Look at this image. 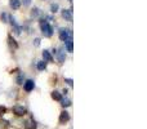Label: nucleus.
Wrapping results in <instances>:
<instances>
[{
	"instance_id": "19",
	"label": "nucleus",
	"mask_w": 147,
	"mask_h": 129,
	"mask_svg": "<svg viewBox=\"0 0 147 129\" xmlns=\"http://www.w3.org/2000/svg\"><path fill=\"white\" fill-rule=\"evenodd\" d=\"M5 112H7V109H5V107H3V106H0V118L4 116Z\"/></svg>"
},
{
	"instance_id": "20",
	"label": "nucleus",
	"mask_w": 147,
	"mask_h": 129,
	"mask_svg": "<svg viewBox=\"0 0 147 129\" xmlns=\"http://www.w3.org/2000/svg\"><path fill=\"white\" fill-rule=\"evenodd\" d=\"M0 124H1V128H7L8 125H9V122H7V120H1Z\"/></svg>"
},
{
	"instance_id": "18",
	"label": "nucleus",
	"mask_w": 147,
	"mask_h": 129,
	"mask_svg": "<svg viewBox=\"0 0 147 129\" xmlns=\"http://www.w3.org/2000/svg\"><path fill=\"white\" fill-rule=\"evenodd\" d=\"M31 16H32V17H38V16H39V9H38V8L32 9V12H31Z\"/></svg>"
},
{
	"instance_id": "3",
	"label": "nucleus",
	"mask_w": 147,
	"mask_h": 129,
	"mask_svg": "<svg viewBox=\"0 0 147 129\" xmlns=\"http://www.w3.org/2000/svg\"><path fill=\"white\" fill-rule=\"evenodd\" d=\"M13 112H14V115H17V116H23V115H26V107L21 106V105H16V106L13 107Z\"/></svg>"
},
{
	"instance_id": "13",
	"label": "nucleus",
	"mask_w": 147,
	"mask_h": 129,
	"mask_svg": "<svg viewBox=\"0 0 147 129\" xmlns=\"http://www.w3.org/2000/svg\"><path fill=\"white\" fill-rule=\"evenodd\" d=\"M47 68V63L44 61H39L38 62V70L39 71H44Z\"/></svg>"
},
{
	"instance_id": "21",
	"label": "nucleus",
	"mask_w": 147,
	"mask_h": 129,
	"mask_svg": "<svg viewBox=\"0 0 147 129\" xmlns=\"http://www.w3.org/2000/svg\"><path fill=\"white\" fill-rule=\"evenodd\" d=\"M7 17H8V16L5 14V13H1V21H3V22H7Z\"/></svg>"
},
{
	"instance_id": "6",
	"label": "nucleus",
	"mask_w": 147,
	"mask_h": 129,
	"mask_svg": "<svg viewBox=\"0 0 147 129\" xmlns=\"http://www.w3.org/2000/svg\"><path fill=\"white\" fill-rule=\"evenodd\" d=\"M62 17H63L66 21L71 22L72 21V10L71 9H63L62 10Z\"/></svg>"
},
{
	"instance_id": "15",
	"label": "nucleus",
	"mask_w": 147,
	"mask_h": 129,
	"mask_svg": "<svg viewBox=\"0 0 147 129\" xmlns=\"http://www.w3.org/2000/svg\"><path fill=\"white\" fill-rule=\"evenodd\" d=\"M66 48H67V52H72V40L69 39L66 41Z\"/></svg>"
},
{
	"instance_id": "2",
	"label": "nucleus",
	"mask_w": 147,
	"mask_h": 129,
	"mask_svg": "<svg viewBox=\"0 0 147 129\" xmlns=\"http://www.w3.org/2000/svg\"><path fill=\"white\" fill-rule=\"evenodd\" d=\"M71 31L66 30V28H59V39L62 41H67L69 40V36H71Z\"/></svg>"
},
{
	"instance_id": "4",
	"label": "nucleus",
	"mask_w": 147,
	"mask_h": 129,
	"mask_svg": "<svg viewBox=\"0 0 147 129\" xmlns=\"http://www.w3.org/2000/svg\"><path fill=\"white\" fill-rule=\"evenodd\" d=\"M23 88H25V91H26V92H31V91H34V88H35V81L31 80V79L26 80V83H23Z\"/></svg>"
},
{
	"instance_id": "23",
	"label": "nucleus",
	"mask_w": 147,
	"mask_h": 129,
	"mask_svg": "<svg viewBox=\"0 0 147 129\" xmlns=\"http://www.w3.org/2000/svg\"><path fill=\"white\" fill-rule=\"evenodd\" d=\"M65 81H66V83H67V84H69V85H72V84H74L72 79H65Z\"/></svg>"
},
{
	"instance_id": "11",
	"label": "nucleus",
	"mask_w": 147,
	"mask_h": 129,
	"mask_svg": "<svg viewBox=\"0 0 147 129\" xmlns=\"http://www.w3.org/2000/svg\"><path fill=\"white\" fill-rule=\"evenodd\" d=\"M52 98L56 99V101H61V99H62V96H61V93H59V92L54 91V92H52Z\"/></svg>"
},
{
	"instance_id": "7",
	"label": "nucleus",
	"mask_w": 147,
	"mask_h": 129,
	"mask_svg": "<svg viewBox=\"0 0 147 129\" xmlns=\"http://www.w3.org/2000/svg\"><path fill=\"white\" fill-rule=\"evenodd\" d=\"M36 122L32 119V118H30V119L27 120V122L25 123V129H36Z\"/></svg>"
},
{
	"instance_id": "22",
	"label": "nucleus",
	"mask_w": 147,
	"mask_h": 129,
	"mask_svg": "<svg viewBox=\"0 0 147 129\" xmlns=\"http://www.w3.org/2000/svg\"><path fill=\"white\" fill-rule=\"evenodd\" d=\"M34 44H35V47H39L40 45V39H35V40H34Z\"/></svg>"
},
{
	"instance_id": "1",
	"label": "nucleus",
	"mask_w": 147,
	"mask_h": 129,
	"mask_svg": "<svg viewBox=\"0 0 147 129\" xmlns=\"http://www.w3.org/2000/svg\"><path fill=\"white\" fill-rule=\"evenodd\" d=\"M40 27H41V32H43V35L45 36V38H51V36L53 35V28H52V26L49 25V23L41 22Z\"/></svg>"
},
{
	"instance_id": "24",
	"label": "nucleus",
	"mask_w": 147,
	"mask_h": 129,
	"mask_svg": "<svg viewBox=\"0 0 147 129\" xmlns=\"http://www.w3.org/2000/svg\"><path fill=\"white\" fill-rule=\"evenodd\" d=\"M30 1H31V0H23V5H26V7H27V5H30Z\"/></svg>"
},
{
	"instance_id": "16",
	"label": "nucleus",
	"mask_w": 147,
	"mask_h": 129,
	"mask_svg": "<svg viewBox=\"0 0 147 129\" xmlns=\"http://www.w3.org/2000/svg\"><path fill=\"white\" fill-rule=\"evenodd\" d=\"M17 84H23V74H20V75L17 76Z\"/></svg>"
},
{
	"instance_id": "9",
	"label": "nucleus",
	"mask_w": 147,
	"mask_h": 129,
	"mask_svg": "<svg viewBox=\"0 0 147 129\" xmlns=\"http://www.w3.org/2000/svg\"><path fill=\"white\" fill-rule=\"evenodd\" d=\"M57 56H58V62H59V63H63L65 59H66V56H65L63 49H61V51L57 53Z\"/></svg>"
},
{
	"instance_id": "5",
	"label": "nucleus",
	"mask_w": 147,
	"mask_h": 129,
	"mask_svg": "<svg viewBox=\"0 0 147 129\" xmlns=\"http://www.w3.org/2000/svg\"><path fill=\"white\" fill-rule=\"evenodd\" d=\"M69 120H70V114L67 111H62L61 116H59V124L63 125V124H66Z\"/></svg>"
},
{
	"instance_id": "14",
	"label": "nucleus",
	"mask_w": 147,
	"mask_h": 129,
	"mask_svg": "<svg viewBox=\"0 0 147 129\" xmlns=\"http://www.w3.org/2000/svg\"><path fill=\"white\" fill-rule=\"evenodd\" d=\"M8 39H9V44H10V45H12L14 49H17V48H18V44L16 43V40H14V39H13L10 35H9V38H8Z\"/></svg>"
},
{
	"instance_id": "17",
	"label": "nucleus",
	"mask_w": 147,
	"mask_h": 129,
	"mask_svg": "<svg viewBox=\"0 0 147 129\" xmlns=\"http://www.w3.org/2000/svg\"><path fill=\"white\" fill-rule=\"evenodd\" d=\"M51 10H52L53 13L58 12V4H52V5H51Z\"/></svg>"
},
{
	"instance_id": "12",
	"label": "nucleus",
	"mask_w": 147,
	"mask_h": 129,
	"mask_svg": "<svg viewBox=\"0 0 147 129\" xmlns=\"http://www.w3.org/2000/svg\"><path fill=\"white\" fill-rule=\"evenodd\" d=\"M61 105L63 107H69V106H71V101H70L69 98H62L61 99Z\"/></svg>"
},
{
	"instance_id": "10",
	"label": "nucleus",
	"mask_w": 147,
	"mask_h": 129,
	"mask_svg": "<svg viewBox=\"0 0 147 129\" xmlns=\"http://www.w3.org/2000/svg\"><path fill=\"white\" fill-rule=\"evenodd\" d=\"M43 58L45 59L47 62H52V61H53V58H52L51 53H49L48 51H43Z\"/></svg>"
},
{
	"instance_id": "8",
	"label": "nucleus",
	"mask_w": 147,
	"mask_h": 129,
	"mask_svg": "<svg viewBox=\"0 0 147 129\" xmlns=\"http://www.w3.org/2000/svg\"><path fill=\"white\" fill-rule=\"evenodd\" d=\"M9 5L12 9H20L21 7V1L20 0H9Z\"/></svg>"
}]
</instances>
